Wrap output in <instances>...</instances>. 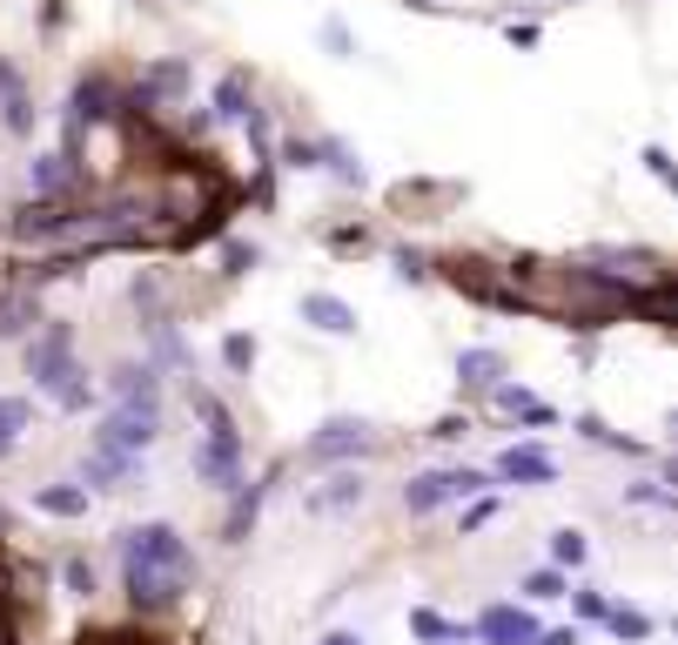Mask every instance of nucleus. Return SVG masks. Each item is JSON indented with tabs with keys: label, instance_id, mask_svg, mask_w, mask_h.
I'll return each instance as SVG.
<instances>
[{
	"label": "nucleus",
	"instance_id": "nucleus-1",
	"mask_svg": "<svg viewBox=\"0 0 678 645\" xmlns=\"http://www.w3.org/2000/svg\"><path fill=\"white\" fill-rule=\"evenodd\" d=\"M121 579H128V599L161 612V605H176L195 579V551L176 525H135L121 531Z\"/></svg>",
	"mask_w": 678,
	"mask_h": 645
},
{
	"label": "nucleus",
	"instance_id": "nucleus-2",
	"mask_svg": "<svg viewBox=\"0 0 678 645\" xmlns=\"http://www.w3.org/2000/svg\"><path fill=\"white\" fill-rule=\"evenodd\" d=\"M28 370H34V383H41V390H54L61 411H81V403H88V377L67 363V330L34 337V343H28Z\"/></svg>",
	"mask_w": 678,
	"mask_h": 645
},
{
	"label": "nucleus",
	"instance_id": "nucleus-3",
	"mask_svg": "<svg viewBox=\"0 0 678 645\" xmlns=\"http://www.w3.org/2000/svg\"><path fill=\"white\" fill-rule=\"evenodd\" d=\"M484 484H490V477L470 470V464H457V470H423V477L403 484V511H410V518H431L437 505H464V498H477Z\"/></svg>",
	"mask_w": 678,
	"mask_h": 645
},
{
	"label": "nucleus",
	"instance_id": "nucleus-4",
	"mask_svg": "<svg viewBox=\"0 0 678 645\" xmlns=\"http://www.w3.org/2000/svg\"><path fill=\"white\" fill-rule=\"evenodd\" d=\"M155 431H161V403H121V411L102 417L95 451H108V457H141V451L155 444Z\"/></svg>",
	"mask_w": 678,
	"mask_h": 645
},
{
	"label": "nucleus",
	"instance_id": "nucleus-5",
	"mask_svg": "<svg viewBox=\"0 0 678 645\" xmlns=\"http://www.w3.org/2000/svg\"><path fill=\"white\" fill-rule=\"evenodd\" d=\"M477 638H484V645H531L538 625H531V612H518V605H490V612L477 618Z\"/></svg>",
	"mask_w": 678,
	"mask_h": 645
},
{
	"label": "nucleus",
	"instance_id": "nucleus-6",
	"mask_svg": "<svg viewBox=\"0 0 678 645\" xmlns=\"http://www.w3.org/2000/svg\"><path fill=\"white\" fill-rule=\"evenodd\" d=\"M363 444H370V431H363V424L336 417V424H322V431L309 437V464H329V457H357Z\"/></svg>",
	"mask_w": 678,
	"mask_h": 645
},
{
	"label": "nucleus",
	"instance_id": "nucleus-7",
	"mask_svg": "<svg viewBox=\"0 0 678 645\" xmlns=\"http://www.w3.org/2000/svg\"><path fill=\"white\" fill-rule=\"evenodd\" d=\"M363 491H370V484H363L357 470H336L322 491H309V511H357V505H363Z\"/></svg>",
	"mask_w": 678,
	"mask_h": 645
},
{
	"label": "nucleus",
	"instance_id": "nucleus-8",
	"mask_svg": "<svg viewBox=\"0 0 678 645\" xmlns=\"http://www.w3.org/2000/svg\"><path fill=\"white\" fill-rule=\"evenodd\" d=\"M34 505L47 518H88V484H34Z\"/></svg>",
	"mask_w": 678,
	"mask_h": 645
},
{
	"label": "nucleus",
	"instance_id": "nucleus-9",
	"mask_svg": "<svg viewBox=\"0 0 678 645\" xmlns=\"http://www.w3.org/2000/svg\"><path fill=\"white\" fill-rule=\"evenodd\" d=\"M497 477H511V484H551L558 464H551L544 451H504V457H497Z\"/></svg>",
	"mask_w": 678,
	"mask_h": 645
},
{
	"label": "nucleus",
	"instance_id": "nucleus-10",
	"mask_svg": "<svg viewBox=\"0 0 678 645\" xmlns=\"http://www.w3.org/2000/svg\"><path fill=\"white\" fill-rule=\"evenodd\" d=\"M303 316L322 322V330H336V337H350V330H357V309H350V303H336V296H303Z\"/></svg>",
	"mask_w": 678,
	"mask_h": 645
},
{
	"label": "nucleus",
	"instance_id": "nucleus-11",
	"mask_svg": "<svg viewBox=\"0 0 678 645\" xmlns=\"http://www.w3.org/2000/svg\"><path fill=\"white\" fill-rule=\"evenodd\" d=\"M410 625H416V638H437V645H464V638H470L464 625H451V618H437V612H410Z\"/></svg>",
	"mask_w": 678,
	"mask_h": 645
},
{
	"label": "nucleus",
	"instance_id": "nucleus-12",
	"mask_svg": "<svg viewBox=\"0 0 678 645\" xmlns=\"http://www.w3.org/2000/svg\"><path fill=\"white\" fill-rule=\"evenodd\" d=\"M21 431H28V403H21V396H0V457L14 451Z\"/></svg>",
	"mask_w": 678,
	"mask_h": 645
},
{
	"label": "nucleus",
	"instance_id": "nucleus-13",
	"mask_svg": "<svg viewBox=\"0 0 678 645\" xmlns=\"http://www.w3.org/2000/svg\"><path fill=\"white\" fill-rule=\"evenodd\" d=\"M28 322H34V303H28V296H8V303H0V337H21Z\"/></svg>",
	"mask_w": 678,
	"mask_h": 645
},
{
	"label": "nucleus",
	"instance_id": "nucleus-14",
	"mask_svg": "<svg viewBox=\"0 0 678 645\" xmlns=\"http://www.w3.org/2000/svg\"><path fill=\"white\" fill-rule=\"evenodd\" d=\"M497 370H504V363H497L490 350H470V357H464V383H490Z\"/></svg>",
	"mask_w": 678,
	"mask_h": 645
},
{
	"label": "nucleus",
	"instance_id": "nucleus-15",
	"mask_svg": "<svg viewBox=\"0 0 678 645\" xmlns=\"http://www.w3.org/2000/svg\"><path fill=\"white\" fill-rule=\"evenodd\" d=\"M551 558L558 564H584V531H558L551 538Z\"/></svg>",
	"mask_w": 678,
	"mask_h": 645
},
{
	"label": "nucleus",
	"instance_id": "nucleus-16",
	"mask_svg": "<svg viewBox=\"0 0 678 645\" xmlns=\"http://www.w3.org/2000/svg\"><path fill=\"white\" fill-rule=\"evenodd\" d=\"M605 618H612L618 638H651V618H645V612H605Z\"/></svg>",
	"mask_w": 678,
	"mask_h": 645
},
{
	"label": "nucleus",
	"instance_id": "nucleus-17",
	"mask_svg": "<svg viewBox=\"0 0 678 645\" xmlns=\"http://www.w3.org/2000/svg\"><path fill=\"white\" fill-rule=\"evenodd\" d=\"M256 505H263V491H242V505H235V518H229V538H242V531H248V518H256Z\"/></svg>",
	"mask_w": 678,
	"mask_h": 645
},
{
	"label": "nucleus",
	"instance_id": "nucleus-18",
	"mask_svg": "<svg viewBox=\"0 0 678 645\" xmlns=\"http://www.w3.org/2000/svg\"><path fill=\"white\" fill-rule=\"evenodd\" d=\"M222 357H229V370H248V363H256V343H248V337H229Z\"/></svg>",
	"mask_w": 678,
	"mask_h": 645
},
{
	"label": "nucleus",
	"instance_id": "nucleus-19",
	"mask_svg": "<svg viewBox=\"0 0 678 645\" xmlns=\"http://www.w3.org/2000/svg\"><path fill=\"white\" fill-rule=\"evenodd\" d=\"M525 592H531V599H558V592H564V579H558V572H531V579H525Z\"/></svg>",
	"mask_w": 678,
	"mask_h": 645
},
{
	"label": "nucleus",
	"instance_id": "nucleus-20",
	"mask_svg": "<svg viewBox=\"0 0 678 645\" xmlns=\"http://www.w3.org/2000/svg\"><path fill=\"white\" fill-rule=\"evenodd\" d=\"M67 585H74V592H95V572H88L81 558H67Z\"/></svg>",
	"mask_w": 678,
	"mask_h": 645
},
{
	"label": "nucleus",
	"instance_id": "nucleus-21",
	"mask_svg": "<svg viewBox=\"0 0 678 645\" xmlns=\"http://www.w3.org/2000/svg\"><path fill=\"white\" fill-rule=\"evenodd\" d=\"M531 645H578V632H544V638H531Z\"/></svg>",
	"mask_w": 678,
	"mask_h": 645
},
{
	"label": "nucleus",
	"instance_id": "nucleus-22",
	"mask_svg": "<svg viewBox=\"0 0 678 645\" xmlns=\"http://www.w3.org/2000/svg\"><path fill=\"white\" fill-rule=\"evenodd\" d=\"M322 645H363V638H357V632H329Z\"/></svg>",
	"mask_w": 678,
	"mask_h": 645
}]
</instances>
